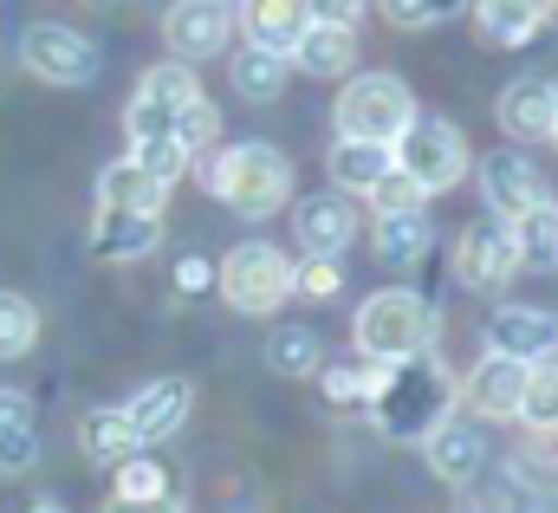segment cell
I'll return each mask as SVG.
<instances>
[{
	"instance_id": "obj_1",
	"label": "cell",
	"mask_w": 558,
	"mask_h": 513,
	"mask_svg": "<svg viewBox=\"0 0 558 513\" xmlns=\"http://www.w3.org/2000/svg\"><path fill=\"white\" fill-rule=\"evenodd\" d=\"M454 403H461V390L448 378V365H441L435 351H422V358L384 365L364 409H371V422H377L390 442H428V436L454 416Z\"/></svg>"
},
{
	"instance_id": "obj_2",
	"label": "cell",
	"mask_w": 558,
	"mask_h": 513,
	"mask_svg": "<svg viewBox=\"0 0 558 513\" xmlns=\"http://www.w3.org/2000/svg\"><path fill=\"white\" fill-rule=\"evenodd\" d=\"M351 338H357V351H364L371 365L422 358V351H435V338H441V312H435L422 293H410V286H384V293H371V299L357 306Z\"/></svg>"
},
{
	"instance_id": "obj_3",
	"label": "cell",
	"mask_w": 558,
	"mask_h": 513,
	"mask_svg": "<svg viewBox=\"0 0 558 513\" xmlns=\"http://www.w3.org/2000/svg\"><path fill=\"white\" fill-rule=\"evenodd\" d=\"M208 195L215 202H228L234 215H247V222H267L286 208V195H292V156L279 150V143H228L215 163H208Z\"/></svg>"
},
{
	"instance_id": "obj_4",
	"label": "cell",
	"mask_w": 558,
	"mask_h": 513,
	"mask_svg": "<svg viewBox=\"0 0 558 513\" xmlns=\"http://www.w3.org/2000/svg\"><path fill=\"white\" fill-rule=\"evenodd\" d=\"M390 163L416 182L422 195H448L468 169H474V156H468V136L448 124V118H410V124L397 130V143H390Z\"/></svg>"
},
{
	"instance_id": "obj_5",
	"label": "cell",
	"mask_w": 558,
	"mask_h": 513,
	"mask_svg": "<svg viewBox=\"0 0 558 513\" xmlns=\"http://www.w3.org/2000/svg\"><path fill=\"white\" fill-rule=\"evenodd\" d=\"M416 118V92L397 72H351L338 92V136L397 143V130Z\"/></svg>"
},
{
	"instance_id": "obj_6",
	"label": "cell",
	"mask_w": 558,
	"mask_h": 513,
	"mask_svg": "<svg viewBox=\"0 0 558 513\" xmlns=\"http://www.w3.org/2000/svg\"><path fill=\"white\" fill-rule=\"evenodd\" d=\"M215 293H221L234 312L267 319V312L286 306V293H292V260L279 254L274 241H241L234 254L215 266Z\"/></svg>"
},
{
	"instance_id": "obj_7",
	"label": "cell",
	"mask_w": 558,
	"mask_h": 513,
	"mask_svg": "<svg viewBox=\"0 0 558 513\" xmlns=\"http://www.w3.org/2000/svg\"><path fill=\"white\" fill-rule=\"evenodd\" d=\"M20 65H26L39 85H92V79H98V46H92L78 26L39 20V26L20 33Z\"/></svg>"
},
{
	"instance_id": "obj_8",
	"label": "cell",
	"mask_w": 558,
	"mask_h": 513,
	"mask_svg": "<svg viewBox=\"0 0 558 513\" xmlns=\"http://www.w3.org/2000/svg\"><path fill=\"white\" fill-rule=\"evenodd\" d=\"M454 273H461V286H474V293H500V286L520 273L513 228H507L500 215H474V222L461 228V241H454Z\"/></svg>"
},
{
	"instance_id": "obj_9",
	"label": "cell",
	"mask_w": 558,
	"mask_h": 513,
	"mask_svg": "<svg viewBox=\"0 0 558 513\" xmlns=\"http://www.w3.org/2000/svg\"><path fill=\"white\" fill-rule=\"evenodd\" d=\"M162 39H169V59H182V65H202V59L228 52L234 0H175L162 13Z\"/></svg>"
},
{
	"instance_id": "obj_10",
	"label": "cell",
	"mask_w": 558,
	"mask_h": 513,
	"mask_svg": "<svg viewBox=\"0 0 558 513\" xmlns=\"http://www.w3.org/2000/svg\"><path fill=\"white\" fill-rule=\"evenodd\" d=\"M481 195H487V215H500V222H513L520 208H533L539 195H546V176H539V163L526 156V150H494V156H481Z\"/></svg>"
},
{
	"instance_id": "obj_11",
	"label": "cell",
	"mask_w": 558,
	"mask_h": 513,
	"mask_svg": "<svg viewBox=\"0 0 558 513\" xmlns=\"http://www.w3.org/2000/svg\"><path fill=\"white\" fill-rule=\"evenodd\" d=\"M357 228L364 222H357V208H351L344 189H318V195H305L292 208V235H299L305 254H344L357 241Z\"/></svg>"
},
{
	"instance_id": "obj_12",
	"label": "cell",
	"mask_w": 558,
	"mask_h": 513,
	"mask_svg": "<svg viewBox=\"0 0 558 513\" xmlns=\"http://www.w3.org/2000/svg\"><path fill=\"white\" fill-rule=\"evenodd\" d=\"M553 124H558V79L526 72L500 92V130L513 143H553Z\"/></svg>"
},
{
	"instance_id": "obj_13",
	"label": "cell",
	"mask_w": 558,
	"mask_h": 513,
	"mask_svg": "<svg viewBox=\"0 0 558 513\" xmlns=\"http://www.w3.org/2000/svg\"><path fill=\"white\" fill-rule=\"evenodd\" d=\"M454 390H461V403H468L481 422H513V416H520V390H526V365L487 351Z\"/></svg>"
},
{
	"instance_id": "obj_14",
	"label": "cell",
	"mask_w": 558,
	"mask_h": 513,
	"mask_svg": "<svg viewBox=\"0 0 558 513\" xmlns=\"http://www.w3.org/2000/svg\"><path fill=\"white\" fill-rule=\"evenodd\" d=\"M487 351H500L513 365H539L558 351V319L546 306H500L487 325Z\"/></svg>"
},
{
	"instance_id": "obj_15",
	"label": "cell",
	"mask_w": 558,
	"mask_h": 513,
	"mask_svg": "<svg viewBox=\"0 0 558 513\" xmlns=\"http://www.w3.org/2000/svg\"><path fill=\"white\" fill-rule=\"evenodd\" d=\"M189 409H195V390L182 384V378H149V384L124 403V416H131V429H137V442H169L182 422H189Z\"/></svg>"
},
{
	"instance_id": "obj_16",
	"label": "cell",
	"mask_w": 558,
	"mask_h": 513,
	"mask_svg": "<svg viewBox=\"0 0 558 513\" xmlns=\"http://www.w3.org/2000/svg\"><path fill=\"white\" fill-rule=\"evenodd\" d=\"M234 26L247 33V46L286 59L299 46V33L312 26V13H305V0H234Z\"/></svg>"
},
{
	"instance_id": "obj_17",
	"label": "cell",
	"mask_w": 558,
	"mask_h": 513,
	"mask_svg": "<svg viewBox=\"0 0 558 513\" xmlns=\"http://www.w3.org/2000/svg\"><path fill=\"white\" fill-rule=\"evenodd\" d=\"M422 449H428V468H435L448 488H461V481H474V475L487 468V436H481V422H468V416H448Z\"/></svg>"
},
{
	"instance_id": "obj_18",
	"label": "cell",
	"mask_w": 558,
	"mask_h": 513,
	"mask_svg": "<svg viewBox=\"0 0 558 513\" xmlns=\"http://www.w3.org/2000/svg\"><path fill=\"white\" fill-rule=\"evenodd\" d=\"M156 241H162V215H131V208H98L92 215V254L111 260V266L156 254Z\"/></svg>"
},
{
	"instance_id": "obj_19",
	"label": "cell",
	"mask_w": 558,
	"mask_h": 513,
	"mask_svg": "<svg viewBox=\"0 0 558 513\" xmlns=\"http://www.w3.org/2000/svg\"><path fill=\"white\" fill-rule=\"evenodd\" d=\"M286 59H292L305 79H351V72H357V26H325V20H312Z\"/></svg>"
},
{
	"instance_id": "obj_20",
	"label": "cell",
	"mask_w": 558,
	"mask_h": 513,
	"mask_svg": "<svg viewBox=\"0 0 558 513\" xmlns=\"http://www.w3.org/2000/svg\"><path fill=\"white\" fill-rule=\"evenodd\" d=\"M468 7H474L481 39L500 52H520L546 33V0H468Z\"/></svg>"
},
{
	"instance_id": "obj_21",
	"label": "cell",
	"mask_w": 558,
	"mask_h": 513,
	"mask_svg": "<svg viewBox=\"0 0 558 513\" xmlns=\"http://www.w3.org/2000/svg\"><path fill=\"white\" fill-rule=\"evenodd\" d=\"M162 202H169V182H156L137 156H118V163H105V176H98V208L162 215Z\"/></svg>"
},
{
	"instance_id": "obj_22",
	"label": "cell",
	"mask_w": 558,
	"mask_h": 513,
	"mask_svg": "<svg viewBox=\"0 0 558 513\" xmlns=\"http://www.w3.org/2000/svg\"><path fill=\"white\" fill-rule=\"evenodd\" d=\"M39 462V409L26 390H0V475H26Z\"/></svg>"
},
{
	"instance_id": "obj_23",
	"label": "cell",
	"mask_w": 558,
	"mask_h": 513,
	"mask_svg": "<svg viewBox=\"0 0 558 513\" xmlns=\"http://www.w3.org/2000/svg\"><path fill=\"white\" fill-rule=\"evenodd\" d=\"M78 449H85L98 468L131 462L143 442H137V429H131V416H124V403H98V409H85V416H78Z\"/></svg>"
},
{
	"instance_id": "obj_24",
	"label": "cell",
	"mask_w": 558,
	"mask_h": 513,
	"mask_svg": "<svg viewBox=\"0 0 558 513\" xmlns=\"http://www.w3.org/2000/svg\"><path fill=\"white\" fill-rule=\"evenodd\" d=\"M371 248L384 266H416L435 248V228H428V208H403V215H377L371 228Z\"/></svg>"
},
{
	"instance_id": "obj_25",
	"label": "cell",
	"mask_w": 558,
	"mask_h": 513,
	"mask_svg": "<svg viewBox=\"0 0 558 513\" xmlns=\"http://www.w3.org/2000/svg\"><path fill=\"white\" fill-rule=\"evenodd\" d=\"M377 176H390V143H364V136H338L331 143V189L371 195Z\"/></svg>"
},
{
	"instance_id": "obj_26",
	"label": "cell",
	"mask_w": 558,
	"mask_h": 513,
	"mask_svg": "<svg viewBox=\"0 0 558 513\" xmlns=\"http://www.w3.org/2000/svg\"><path fill=\"white\" fill-rule=\"evenodd\" d=\"M454 513H546L539 508V494L526 488V475H474V481H461V508Z\"/></svg>"
},
{
	"instance_id": "obj_27",
	"label": "cell",
	"mask_w": 558,
	"mask_h": 513,
	"mask_svg": "<svg viewBox=\"0 0 558 513\" xmlns=\"http://www.w3.org/2000/svg\"><path fill=\"white\" fill-rule=\"evenodd\" d=\"M228 79H234V98H247V105H274V98H286L292 59H279V52H260V46H241Z\"/></svg>"
},
{
	"instance_id": "obj_28",
	"label": "cell",
	"mask_w": 558,
	"mask_h": 513,
	"mask_svg": "<svg viewBox=\"0 0 558 513\" xmlns=\"http://www.w3.org/2000/svg\"><path fill=\"white\" fill-rule=\"evenodd\" d=\"M507 228H513V254H520V266H558V202L553 195H539L533 208H520Z\"/></svg>"
},
{
	"instance_id": "obj_29",
	"label": "cell",
	"mask_w": 558,
	"mask_h": 513,
	"mask_svg": "<svg viewBox=\"0 0 558 513\" xmlns=\"http://www.w3.org/2000/svg\"><path fill=\"white\" fill-rule=\"evenodd\" d=\"M318 365H325V345H318L312 325H279V332H267V371L274 378H318Z\"/></svg>"
},
{
	"instance_id": "obj_30",
	"label": "cell",
	"mask_w": 558,
	"mask_h": 513,
	"mask_svg": "<svg viewBox=\"0 0 558 513\" xmlns=\"http://www.w3.org/2000/svg\"><path fill=\"white\" fill-rule=\"evenodd\" d=\"M377 371H384V365H371L364 351H357V358H338V365H318L325 403H338V409H364L371 390H377Z\"/></svg>"
},
{
	"instance_id": "obj_31",
	"label": "cell",
	"mask_w": 558,
	"mask_h": 513,
	"mask_svg": "<svg viewBox=\"0 0 558 513\" xmlns=\"http://www.w3.org/2000/svg\"><path fill=\"white\" fill-rule=\"evenodd\" d=\"M33 345H39V306L26 293H7L0 286V365L26 358Z\"/></svg>"
},
{
	"instance_id": "obj_32",
	"label": "cell",
	"mask_w": 558,
	"mask_h": 513,
	"mask_svg": "<svg viewBox=\"0 0 558 513\" xmlns=\"http://www.w3.org/2000/svg\"><path fill=\"white\" fill-rule=\"evenodd\" d=\"M513 422H526V429H553L558 422V351L526 365V390H520V416Z\"/></svg>"
},
{
	"instance_id": "obj_33",
	"label": "cell",
	"mask_w": 558,
	"mask_h": 513,
	"mask_svg": "<svg viewBox=\"0 0 558 513\" xmlns=\"http://www.w3.org/2000/svg\"><path fill=\"white\" fill-rule=\"evenodd\" d=\"M468 0H377V13L390 20V26H403V33H428V26H441V20H454Z\"/></svg>"
},
{
	"instance_id": "obj_34",
	"label": "cell",
	"mask_w": 558,
	"mask_h": 513,
	"mask_svg": "<svg viewBox=\"0 0 558 513\" xmlns=\"http://www.w3.org/2000/svg\"><path fill=\"white\" fill-rule=\"evenodd\" d=\"M338 286H344V254H305L292 266V293L305 299H338Z\"/></svg>"
},
{
	"instance_id": "obj_35",
	"label": "cell",
	"mask_w": 558,
	"mask_h": 513,
	"mask_svg": "<svg viewBox=\"0 0 558 513\" xmlns=\"http://www.w3.org/2000/svg\"><path fill=\"white\" fill-rule=\"evenodd\" d=\"M371 208L377 215H403V208H428V195L390 163V176H377V189H371Z\"/></svg>"
},
{
	"instance_id": "obj_36",
	"label": "cell",
	"mask_w": 558,
	"mask_h": 513,
	"mask_svg": "<svg viewBox=\"0 0 558 513\" xmlns=\"http://www.w3.org/2000/svg\"><path fill=\"white\" fill-rule=\"evenodd\" d=\"M118 494H169V468L137 449L131 462H118Z\"/></svg>"
},
{
	"instance_id": "obj_37",
	"label": "cell",
	"mask_w": 558,
	"mask_h": 513,
	"mask_svg": "<svg viewBox=\"0 0 558 513\" xmlns=\"http://www.w3.org/2000/svg\"><path fill=\"white\" fill-rule=\"evenodd\" d=\"M175 293H215V260H202V254H182L175 260Z\"/></svg>"
},
{
	"instance_id": "obj_38",
	"label": "cell",
	"mask_w": 558,
	"mask_h": 513,
	"mask_svg": "<svg viewBox=\"0 0 558 513\" xmlns=\"http://www.w3.org/2000/svg\"><path fill=\"white\" fill-rule=\"evenodd\" d=\"M105 513H189L175 494H111Z\"/></svg>"
},
{
	"instance_id": "obj_39",
	"label": "cell",
	"mask_w": 558,
	"mask_h": 513,
	"mask_svg": "<svg viewBox=\"0 0 558 513\" xmlns=\"http://www.w3.org/2000/svg\"><path fill=\"white\" fill-rule=\"evenodd\" d=\"M364 7H371V0H305V13H312V20H325V26H357V20H364Z\"/></svg>"
},
{
	"instance_id": "obj_40",
	"label": "cell",
	"mask_w": 558,
	"mask_h": 513,
	"mask_svg": "<svg viewBox=\"0 0 558 513\" xmlns=\"http://www.w3.org/2000/svg\"><path fill=\"white\" fill-rule=\"evenodd\" d=\"M26 513H72V508H59V501H39V508H26Z\"/></svg>"
},
{
	"instance_id": "obj_41",
	"label": "cell",
	"mask_w": 558,
	"mask_h": 513,
	"mask_svg": "<svg viewBox=\"0 0 558 513\" xmlns=\"http://www.w3.org/2000/svg\"><path fill=\"white\" fill-rule=\"evenodd\" d=\"M546 20H558V0H546Z\"/></svg>"
},
{
	"instance_id": "obj_42",
	"label": "cell",
	"mask_w": 558,
	"mask_h": 513,
	"mask_svg": "<svg viewBox=\"0 0 558 513\" xmlns=\"http://www.w3.org/2000/svg\"><path fill=\"white\" fill-rule=\"evenodd\" d=\"M553 143H558V124H553Z\"/></svg>"
}]
</instances>
